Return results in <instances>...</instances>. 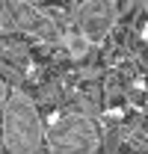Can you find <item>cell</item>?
<instances>
[{"label":"cell","mask_w":148,"mask_h":154,"mask_svg":"<svg viewBox=\"0 0 148 154\" xmlns=\"http://www.w3.org/2000/svg\"><path fill=\"white\" fill-rule=\"evenodd\" d=\"M3 145L9 151L33 154L45 145V128L39 119L36 104L24 92H12L3 101Z\"/></svg>","instance_id":"1"},{"label":"cell","mask_w":148,"mask_h":154,"mask_svg":"<svg viewBox=\"0 0 148 154\" xmlns=\"http://www.w3.org/2000/svg\"><path fill=\"white\" fill-rule=\"evenodd\" d=\"M45 145L51 151H74V154H92L101 148V131L89 116L68 113L54 119L45 128Z\"/></svg>","instance_id":"2"},{"label":"cell","mask_w":148,"mask_h":154,"mask_svg":"<svg viewBox=\"0 0 148 154\" xmlns=\"http://www.w3.org/2000/svg\"><path fill=\"white\" fill-rule=\"evenodd\" d=\"M0 30L3 33H27L33 38H42V42L62 38L56 21L27 0H0Z\"/></svg>","instance_id":"3"},{"label":"cell","mask_w":148,"mask_h":154,"mask_svg":"<svg viewBox=\"0 0 148 154\" xmlns=\"http://www.w3.org/2000/svg\"><path fill=\"white\" fill-rule=\"evenodd\" d=\"M119 18L116 0H83L77 9V30L89 45H101L113 33Z\"/></svg>","instance_id":"4"},{"label":"cell","mask_w":148,"mask_h":154,"mask_svg":"<svg viewBox=\"0 0 148 154\" xmlns=\"http://www.w3.org/2000/svg\"><path fill=\"white\" fill-rule=\"evenodd\" d=\"M6 95H9V89H6V80L0 77V107H3V101H6Z\"/></svg>","instance_id":"5"}]
</instances>
